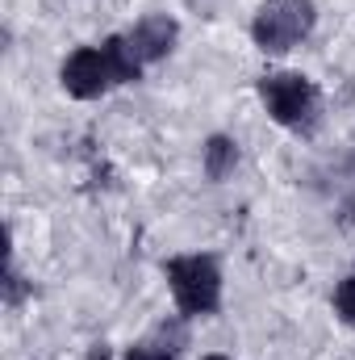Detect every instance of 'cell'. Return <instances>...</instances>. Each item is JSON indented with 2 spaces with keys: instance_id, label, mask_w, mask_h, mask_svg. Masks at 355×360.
<instances>
[{
  "instance_id": "6da1fadb",
  "label": "cell",
  "mask_w": 355,
  "mask_h": 360,
  "mask_svg": "<svg viewBox=\"0 0 355 360\" xmlns=\"http://www.w3.org/2000/svg\"><path fill=\"white\" fill-rule=\"evenodd\" d=\"M163 276H168V293L176 314L192 319H213L222 310V293H226V276H222V260L213 252H184V256H168L163 260Z\"/></svg>"
},
{
  "instance_id": "7a4b0ae2",
  "label": "cell",
  "mask_w": 355,
  "mask_h": 360,
  "mask_svg": "<svg viewBox=\"0 0 355 360\" xmlns=\"http://www.w3.org/2000/svg\"><path fill=\"white\" fill-rule=\"evenodd\" d=\"M260 105L264 113L288 134L309 139L322 126V89L305 72H267L260 76Z\"/></svg>"
},
{
  "instance_id": "3957f363",
  "label": "cell",
  "mask_w": 355,
  "mask_h": 360,
  "mask_svg": "<svg viewBox=\"0 0 355 360\" xmlns=\"http://www.w3.org/2000/svg\"><path fill=\"white\" fill-rule=\"evenodd\" d=\"M314 30H318V0H260V8L247 25L255 51H264L272 59L309 42Z\"/></svg>"
},
{
  "instance_id": "277c9868",
  "label": "cell",
  "mask_w": 355,
  "mask_h": 360,
  "mask_svg": "<svg viewBox=\"0 0 355 360\" xmlns=\"http://www.w3.org/2000/svg\"><path fill=\"white\" fill-rule=\"evenodd\" d=\"M59 89L67 92L72 101H100L117 89L113 84V72L105 63V51L100 42L96 46H76L63 63H59Z\"/></svg>"
},
{
  "instance_id": "5b68a950",
  "label": "cell",
  "mask_w": 355,
  "mask_h": 360,
  "mask_svg": "<svg viewBox=\"0 0 355 360\" xmlns=\"http://www.w3.org/2000/svg\"><path fill=\"white\" fill-rule=\"evenodd\" d=\"M126 38H130V46L138 51V59L151 68V63H163V59L180 46V21L172 13H147V17H138V21L126 30Z\"/></svg>"
},
{
  "instance_id": "8992f818",
  "label": "cell",
  "mask_w": 355,
  "mask_h": 360,
  "mask_svg": "<svg viewBox=\"0 0 355 360\" xmlns=\"http://www.w3.org/2000/svg\"><path fill=\"white\" fill-rule=\"evenodd\" d=\"M188 348V319L184 314H172L163 323H155L142 340H134L121 360H180Z\"/></svg>"
},
{
  "instance_id": "52a82bcc",
  "label": "cell",
  "mask_w": 355,
  "mask_h": 360,
  "mask_svg": "<svg viewBox=\"0 0 355 360\" xmlns=\"http://www.w3.org/2000/svg\"><path fill=\"white\" fill-rule=\"evenodd\" d=\"M239 143H234V134H209L205 139V147H201V172L209 184H226V180L234 176V168H239Z\"/></svg>"
},
{
  "instance_id": "ba28073f",
  "label": "cell",
  "mask_w": 355,
  "mask_h": 360,
  "mask_svg": "<svg viewBox=\"0 0 355 360\" xmlns=\"http://www.w3.org/2000/svg\"><path fill=\"white\" fill-rule=\"evenodd\" d=\"M100 51H105V63H109V72H113V84H117V89H126V84H138V80H142L147 63L138 59V51L130 46V38H126V34H109V38L100 42Z\"/></svg>"
},
{
  "instance_id": "9c48e42d",
  "label": "cell",
  "mask_w": 355,
  "mask_h": 360,
  "mask_svg": "<svg viewBox=\"0 0 355 360\" xmlns=\"http://www.w3.org/2000/svg\"><path fill=\"white\" fill-rule=\"evenodd\" d=\"M330 310H335V319L355 331V272H347L339 285H335V293H330Z\"/></svg>"
},
{
  "instance_id": "30bf717a",
  "label": "cell",
  "mask_w": 355,
  "mask_h": 360,
  "mask_svg": "<svg viewBox=\"0 0 355 360\" xmlns=\"http://www.w3.org/2000/svg\"><path fill=\"white\" fill-rule=\"evenodd\" d=\"M25 293H29V289H25V281L17 276L13 260H8V269H4V306H8V310H17V306L25 302Z\"/></svg>"
},
{
  "instance_id": "8fae6325",
  "label": "cell",
  "mask_w": 355,
  "mask_h": 360,
  "mask_svg": "<svg viewBox=\"0 0 355 360\" xmlns=\"http://www.w3.org/2000/svg\"><path fill=\"white\" fill-rule=\"evenodd\" d=\"M88 360H109V348H105V344H96V348H92V356Z\"/></svg>"
},
{
  "instance_id": "7c38bea8",
  "label": "cell",
  "mask_w": 355,
  "mask_h": 360,
  "mask_svg": "<svg viewBox=\"0 0 355 360\" xmlns=\"http://www.w3.org/2000/svg\"><path fill=\"white\" fill-rule=\"evenodd\" d=\"M347 172H355V151L347 155Z\"/></svg>"
}]
</instances>
